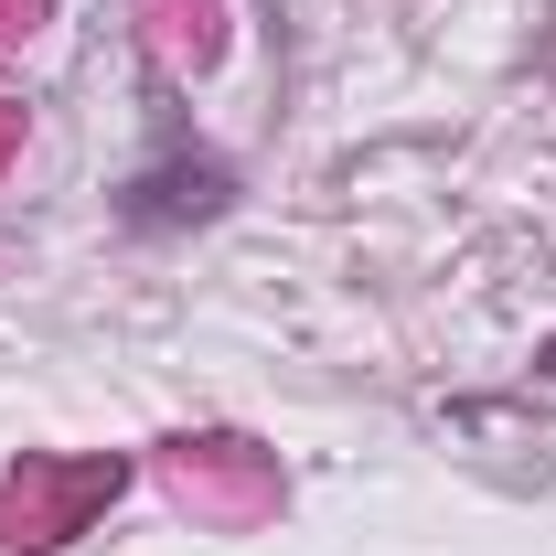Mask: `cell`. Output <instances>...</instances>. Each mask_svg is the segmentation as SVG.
I'll list each match as a JSON object with an SVG mask.
<instances>
[{
  "mask_svg": "<svg viewBox=\"0 0 556 556\" xmlns=\"http://www.w3.org/2000/svg\"><path fill=\"white\" fill-rule=\"evenodd\" d=\"M225 161H193V172H139L129 182V225H182V214H225Z\"/></svg>",
  "mask_w": 556,
  "mask_h": 556,
  "instance_id": "obj_1",
  "label": "cell"
}]
</instances>
